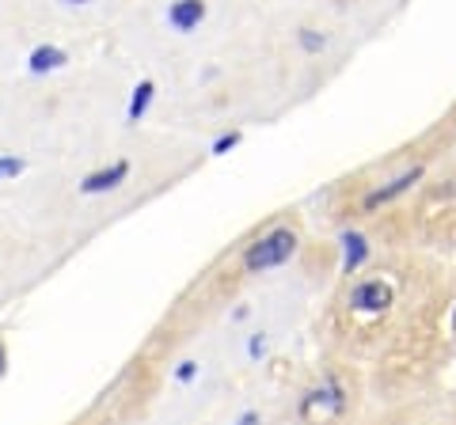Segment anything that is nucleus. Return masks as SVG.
Masks as SVG:
<instances>
[{
    "mask_svg": "<svg viewBox=\"0 0 456 425\" xmlns=\"http://www.w3.org/2000/svg\"><path fill=\"white\" fill-rule=\"evenodd\" d=\"M152 103H156V80H137L130 99H126V122H130V125L145 122Z\"/></svg>",
    "mask_w": 456,
    "mask_h": 425,
    "instance_id": "obj_9",
    "label": "nucleus"
},
{
    "mask_svg": "<svg viewBox=\"0 0 456 425\" xmlns=\"http://www.w3.org/2000/svg\"><path fill=\"white\" fill-rule=\"evenodd\" d=\"M69 61H73V53H69L61 42H38V46L27 53L23 68L31 76H53V73H61V68H69Z\"/></svg>",
    "mask_w": 456,
    "mask_h": 425,
    "instance_id": "obj_8",
    "label": "nucleus"
},
{
    "mask_svg": "<svg viewBox=\"0 0 456 425\" xmlns=\"http://www.w3.org/2000/svg\"><path fill=\"white\" fill-rule=\"evenodd\" d=\"M209 20V0H167L164 23L175 35H194Z\"/></svg>",
    "mask_w": 456,
    "mask_h": 425,
    "instance_id": "obj_7",
    "label": "nucleus"
},
{
    "mask_svg": "<svg viewBox=\"0 0 456 425\" xmlns=\"http://www.w3.org/2000/svg\"><path fill=\"white\" fill-rule=\"evenodd\" d=\"M399 296H403V281L395 277L392 266H373L358 277H346V289L335 301L346 342H365V338L380 334V327H388L395 316Z\"/></svg>",
    "mask_w": 456,
    "mask_h": 425,
    "instance_id": "obj_1",
    "label": "nucleus"
},
{
    "mask_svg": "<svg viewBox=\"0 0 456 425\" xmlns=\"http://www.w3.org/2000/svg\"><path fill=\"white\" fill-rule=\"evenodd\" d=\"M134 175V160L130 156H114V160L92 167L77 179V194L80 197H107V194H118L126 182Z\"/></svg>",
    "mask_w": 456,
    "mask_h": 425,
    "instance_id": "obj_5",
    "label": "nucleus"
},
{
    "mask_svg": "<svg viewBox=\"0 0 456 425\" xmlns=\"http://www.w3.org/2000/svg\"><path fill=\"white\" fill-rule=\"evenodd\" d=\"M248 316H251V308H248V304H240V308H236V311H232V316H228V319H232V323H244Z\"/></svg>",
    "mask_w": 456,
    "mask_h": 425,
    "instance_id": "obj_17",
    "label": "nucleus"
},
{
    "mask_svg": "<svg viewBox=\"0 0 456 425\" xmlns=\"http://www.w3.org/2000/svg\"><path fill=\"white\" fill-rule=\"evenodd\" d=\"M23 172H27V160L20 152H0V187H4V182L23 179Z\"/></svg>",
    "mask_w": 456,
    "mask_h": 425,
    "instance_id": "obj_11",
    "label": "nucleus"
},
{
    "mask_svg": "<svg viewBox=\"0 0 456 425\" xmlns=\"http://www.w3.org/2000/svg\"><path fill=\"white\" fill-rule=\"evenodd\" d=\"M8 365H12V353H8V342L0 338V380L8 376Z\"/></svg>",
    "mask_w": 456,
    "mask_h": 425,
    "instance_id": "obj_16",
    "label": "nucleus"
},
{
    "mask_svg": "<svg viewBox=\"0 0 456 425\" xmlns=\"http://www.w3.org/2000/svg\"><path fill=\"white\" fill-rule=\"evenodd\" d=\"M327 31L323 27H316V23H301L297 27V50L305 53V58H320V53H327Z\"/></svg>",
    "mask_w": 456,
    "mask_h": 425,
    "instance_id": "obj_10",
    "label": "nucleus"
},
{
    "mask_svg": "<svg viewBox=\"0 0 456 425\" xmlns=\"http://www.w3.org/2000/svg\"><path fill=\"white\" fill-rule=\"evenodd\" d=\"M369 262H373V239L350 224V229L338 236V274L358 277L362 270H369Z\"/></svg>",
    "mask_w": 456,
    "mask_h": 425,
    "instance_id": "obj_6",
    "label": "nucleus"
},
{
    "mask_svg": "<svg viewBox=\"0 0 456 425\" xmlns=\"http://www.w3.org/2000/svg\"><path fill=\"white\" fill-rule=\"evenodd\" d=\"M240 145H244V130H221L217 137H213L209 156H228V152H236Z\"/></svg>",
    "mask_w": 456,
    "mask_h": 425,
    "instance_id": "obj_12",
    "label": "nucleus"
},
{
    "mask_svg": "<svg viewBox=\"0 0 456 425\" xmlns=\"http://www.w3.org/2000/svg\"><path fill=\"white\" fill-rule=\"evenodd\" d=\"M354 388L338 368H327L297 395V421L301 425H335L350 414Z\"/></svg>",
    "mask_w": 456,
    "mask_h": 425,
    "instance_id": "obj_4",
    "label": "nucleus"
},
{
    "mask_svg": "<svg viewBox=\"0 0 456 425\" xmlns=\"http://www.w3.org/2000/svg\"><path fill=\"white\" fill-rule=\"evenodd\" d=\"M198 376H202V365H198V357H183L175 368H171V380H175L179 388H191Z\"/></svg>",
    "mask_w": 456,
    "mask_h": 425,
    "instance_id": "obj_13",
    "label": "nucleus"
},
{
    "mask_svg": "<svg viewBox=\"0 0 456 425\" xmlns=\"http://www.w3.org/2000/svg\"><path fill=\"white\" fill-rule=\"evenodd\" d=\"M232 425H263V414H259V410H240Z\"/></svg>",
    "mask_w": 456,
    "mask_h": 425,
    "instance_id": "obj_15",
    "label": "nucleus"
},
{
    "mask_svg": "<svg viewBox=\"0 0 456 425\" xmlns=\"http://www.w3.org/2000/svg\"><path fill=\"white\" fill-rule=\"evenodd\" d=\"M57 4H65V8H88V4H95V0H57Z\"/></svg>",
    "mask_w": 456,
    "mask_h": 425,
    "instance_id": "obj_18",
    "label": "nucleus"
},
{
    "mask_svg": "<svg viewBox=\"0 0 456 425\" xmlns=\"http://www.w3.org/2000/svg\"><path fill=\"white\" fill-rule=\"evenodd\" d=\"M426 172H430V156H395V160L384 167L380 172V179H373V182H354L358 187V194L350 197L346 205H342V212L346 217H377L380 209H388V205H395L399 197H407L411 190L419 187V182L426 179Z\"/></svg>",
    "mask_w": 456,
    "mask_h": 425,
    "instance_id": "obj_2",
    "label": "nucleus"
},
{
    "mask_svg": "<svg viewBox=\"0 0 456 425\" xmlns=\"http://www.w3.org/2000/svg\"><path fill=\"white\" fill-rule=\"evenodd\" d=\"M248 357L251 361H266L270 357V334L266 331H251L248 334Z\"/></svg>",
    "mask_w": 456,
    "mask_h": 425,
    "instance_id": "obj_14",
    "label": "nucleus"
},
{
    "mask_svg": "<svg viewBox=\"0 0 456 425\" xmlns=\"http://www.w3.org/2000/svg\"><path fill=\"white\" fill-rule=\"evenodd\" d=\"M301 229L297 221H274L266 224L263 232H255L244 251H240V274L244 277H263V274H274L281 266H289L301 251Z\"/></svg>",
    "mask_w": 456,
    "mask_h": 425,
    "instance_id": "obj_3",
    "label": "nucleus"
}]
</instances>
